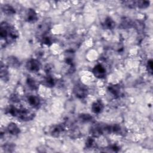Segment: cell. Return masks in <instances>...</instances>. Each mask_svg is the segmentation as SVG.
I'll use <instances>...</instances> for the list:
<instances>
[{
	"label": "cell",
	"instance_id": "cell-1",
	"mask_svg": "<svg viewBox=\"0 0 153 153\" xmlns=\"http://www.w3.org/2000/svg\"><path fill=\"white\" fill-rule=\"evenodd\" d=\"M7 113L17 117L23 121H30L34 118L35 113L25 108H17L13 105H10L6 109Z\"/></svg>",
	"mask_w": 153,
	"mask_h": 153
},
{
	"label": "cell",
	"instance_id": "cell-2",
	"mask_svg": "<svg viewBox=\"0 0 153 153\" xmlns=\"http://www.w3.org/2000/svg\"><path fill=\"white\" fill-rule=\"evenodd\" d=\"M73 92L78 99H84L88 95V89L82 84H77L73 88Z\"/></svg>",
	"mask_w": 153,
	"mask_h": 153
},
{
	"label": "cell",
	"instance_id": "cell-3",
	"mask_svg": "<svg viewBox=\"0 0 153 153\" xmlns=\"http://www.w3.org/2000/svg\"><path fill=\"white\" fill-rule=\"evenodd\" d=\"M50 29V23L47 20L40 23L36 29V35L41 38L45 36V35L49 31Z\"/></svg>",
	"mask_w": 153,
	"mask_h": 153
},
{
	"label": "cell",
	"instance_id": "cell-4",
	"mask_svg": "<svg viewBox=\"0 0 153 153\" xmlns=\"http://www.w3.org/2000/svg\"><path fill=\"white\" fill-rule=\"evenodd\" d=\"M18 37H19L18 31L15 29V27H14L13 26L11 25L9 29L7 38L5 39V42L7 44H12L16 41V40L18 38Z\"/></svg>",
	"mask_w": 153,
	"mask_h": 153
},
{
	"label": "cell",
	"instance_id": "cell-5",
	"mask_svg": "<svg viewBox=\"0 0 153 153\" xmlns=\"http://www.w3.org/2000/svg\"><path fill=\"white\" fill-rule=\"evenodd\" d=\"M40 63L36 59H32L28 60L26 63V69L32 72H36L40 69Z\"/></svg>",
	"mask_w": 153,
	"mask_h": 153
},
{
	"label": "cell",
	"instance_id": "cell-6",
	"mask_svg": "<svg viewBox=\"0 0 153 153\" xmlns=\"http://www.w3.org/2000/svg\"><path fill=\"white\" fill-rule=\"evenodd\" d=\"M93 75L98 78H103L106 76V69L101 64L96 65L93 69Z\"/></svg>",
	"mask_w": 153,
	"mask_h": 153
},
{
	"label": "cell",
	"instance_id": "cell-7",
	"mask_svg": "<svg viewBox=\"0 0 153 153\" xmlns=\"http://www.w3.org/2000/svg\"><path fill=\"white\" fill-rule=\"evenodd\" d=\"M38 20V16L32 8H29L26 14V20L29 23H35Z\"/></svg>",
	"mask_w": 153,
	"mask_h": 153
},
{
	"label": "cell",
	"instance_id": "cell-8",
	"mask_svg": "<svg viewBox=\"0 0 153 153\" xmlns=\"http://www.w3.org/2000/svg\"><path fill=\"white\" fill-rule=\"evenodd\" d=\"M104 108V106L102 101L97 100L94 102L91 105L92 112L94 114H100L101 113Z\"/></svg>",
	"mask_w": 153,
	"mask_h": 153
},
{
	"label": "cell",
	"instance_id": "cell-9",
	"mask_svg": "<svg viewBox=\"0 0 153 153\" xmlns=\"http://www.w3.org/2000/svg\"><path fill=\"white\" fill-rule=\"evenodd\" d=\"M108 91L114 96V97H118L121 94V88L118 84L110 85L108 88Z\"/></svg>",
	"mask_w": 153,
	"mask_h": 153
},
{
	"label": "cell",
	"instance_id": "cell-10",
	"mask_svg": "<svg viewBox=\"0 0 153 153\" xmlns=\"http://www.w3.org/2000/svg\"><path fill=\"white\" fill-rule=\"evenodd\" d=\"M27 102L30 106L33 108H37L40 105V99L38 97L33 95H30L27 97Z\"/></svg>",
	"mask_w": 153,
	"mask_h": 153
},
{
	"label": "cell",
	"instance_id": "cell-11",
	"mask_svg": "<svg viewBox=\"0 0 153 153\" xmlns=\"http://www.w3.org/2000/svg\"><path fill=\"white\" fill-rule=\"evenodd\" d=\"M7 131L11 135H17L20 132V128L14 123H11L8 125Z\"/></svg>",
	"mask_w": 153,
	"mask_h": 153
},
{
	"label": "cell",
	"instance_id": "cell-12",
	"mask_svg": "<svg viewBox=\"0 0 153 153\" xmlns=\"http://www.w3.org/2000/svg\"><path fill=\"white\" fill-rule=\"evenodd\" d=\"M64 130V127L62 125L59 124L54 126L50 130V133L53 136L57 137Z\"/></svg>",
	"mask_w": 153,
	"mask_h": 153
},
{
	"label": "cell",
	"instance_id": "cell-13",
	"mask_svg": "<svg viewBox=\"0 0 153 153\" xmlns=\"http://www.w3.org/2000/svg\"><path fill=\"white\" fill-rule=\"evenodd\" d=\"M2 11L8 16H11L15 14L16 11L15 9L9 4H4L1 7Z\"/></svg>",
	"mask_w": 153,
	"mask_h": 153
},
{
	"label": "cell",
	"instance_id": "cell-14",
	"mask_svg": "<svg viewBox=\"0 0 153 153\" xmlns=\"http://www.w3.org/2000/svg\"><path fill=\"white\" fill-rule=\"evenodd\" d=\"M103 25L104 28L106 29H112L115 26V22L112 18L108 17L105 20Z\"/></svg>",
	"mask_w": 153,
	"mask_h": 153
},
{
	"label": "cell",
	"instance_id": "cell-15",
	"mask_svg": "<svg viewBox=\"0 0 153 153\" xmlns=\"http://www.w3.org/2000/svg\"><path fill=\"white\" fill-rule=\"evenodd\" d=\"M7 63L8 65L13 68H18L20 66V62L19 60L13 56L8 57L7 60Z\"/></svg>",
	"mask_w": 153,
	"mask_h": 153
},
{
	"label": "cell",
	"instance_id": "cell-16",
	"mask_svg": "<svg viewBox=\"0 0 153 153\" xmlns=\"http://www.w3.org/2000/svg\"><path fill=\"white\" fill-rule=\"evenodd\" d=\"M42 81H43L42 84L48 87H52L55 84V81L54 78L50 75H47L46 77H45Z\"/></svg>",
	"mask_w": 153,
	"mask_h": 153
},
{
	"label": "cell",
	"instance_id": "cell-17",
	"mask_svg": "<svg viewBox=\"0 0 153 153\" xmlns=\"http://www.w3.org/2000/svg\"><path fill=\"white\" fill-rule=\"evenodd\" d=\"M1 78L2 80L6 81L8 79V72L7 68L5 66V65L3 66L2 63H1Z\"/></svg>",
	"mask_w": 153,
	"mask_h": 153
},
{
	"label": "cell",
	"instance_id": "cell-18",
	"mask_svg": "<svg viewBox=\"0 0 153 153\" xmlns=\"http://www.w3.org/2000/svg\"><path fill=\"white\" fill-rule=\"evenodd\" d=\"M28 87L32 90H36L38 87L37 82L35 79L32 78H28L26 81Z\"/></svg>",
	"mask_w": 153,
	"mask_h": 153
},
{
	"label": "cell",
	"instance_id": "cell-19",
	"mask_svg": "<svg viewBox=\"0 0 153 153\" xmlns=\"http://www.w3.org/2000/svg\"><path fill=\"white\" fill-rule=\"evenodd\" d=\"M135 7H137L139 8H146L149 5V2L147 1H134Z\"/></svg>",
	"mask_w": 153,
	"mask_h": 153
},
{
	"label": "cell",
	"instance_id": "cell-20",
	"mask_svg": "<svg viewBox=\"0 0 153 153\" xmlns=\"http://www.w3.org/2000/svg\"><path fill=\"white\" fill-rule=\"evenodd\" d=\"M94 140L93 138L89 137H88V139H87V140L85 142V146L88 148H90L93 147V146L94 145Z\"/></svg>",
	"mask_w": 153,
	"mask_h": 153
},
{
	"label": "cell",
	"instance_id": "cell-21",
	"mask_svg": "<svg viewBox=\"0 0 153 153\" xmlns=\"http://www.w3.org/2000/svg\"><path fill=\"white\" fill-rule=\"evenodd\" d=\"M41 42L42 44L46 45H50L52 44V41L51 38H50L48 36H43L41 38Z\"/></svg>",
	"mask_w": 153,
	"mask_h": 153
},
{
	"label": "cell",
	"instance_id": "cell-22",
	"mask_svg": "<svg viewBox=\"0 0 153 153\" xmlns=\"http://www.w3.org/2000/svg\"><path fill=\"white\" fill-rule=\"evenodd\" d=\"M152 69H153V62L152 59H150L148 61V63H147V70H148V72L151 75L152 74Z\"/></svg>",
	"mask_w": 153,
	"mask_h": 153
},
{
	"label": "cell",
	"instance_id": "cell-23",
	"mask_svg": "<svg viewBox=\"0 0 153 153\" xmlns=\"http://www.w3.org/2000/svg\"><path fill=\"white\" fill-rule=\"evenodd\" d=\"M91 116L89 114H81L79 116V118L83 121H89L91 120Z\"/></svg>",
	"mask_w": 153,
	"mask_h": 153
},
{
	"label": "cell",
	"instance_id": "cell-24",
	"mask_svg": "<svg viewBox=\"0 0 153 153\" xmlns=\"http://www.w3.org/2000/svg\"><path fill=\"white\" fill-rule=\"evenodd\" d=\"M132 25V23L131 22V21L127 19H124L121 23V26L123 28H127V27H130V25Z\"/></svg>",
	"mask_w": 153,
	"mask_h": 153
},
{
	"label": "cell",
	"instance_id": "cell-25",
	"mask_svg": "<svg viewBox=\"0 0 153 153\" xmlns=\"http://www.w3.org/2000/svg\"><path fill=\"white\" fill-rule=\"evenodd\" d=\"M10 100H11V101H12L13 102H18L19 101V97H17V96H16L15 94L11 95V96L10 97Z\"/></svg>",
	"mask_w": 153,
	"mask_h": 153
},
{
	"label": "cell",
	"instance_id": "cell-26",
	"mask_svg": "<svg viewBox=\"0 0 153 153\" xmlns=\"http://www.w3.org/2000/svg\"><path fill=\"white\" fill-rule=\"evenodd\" d=\"M110 148L111 149H112L113 151H118L119 149H120V148H119V147L118 146H117V145H112L111 147H110Z\"/></svg>",
	"mask_w": 153,
	"mask_h": 153
}]
</instances>
